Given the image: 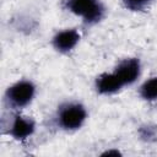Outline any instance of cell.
Listing matches in <instances>:
<instances>
[{"label": "cell", "mask_w": 157, "mask_h": 157, "mask_svg": "<svg viewBox=\"0 0 157 157\" xmlns=\"http://www.w3.org/2000/svg\"><path fill=\"white\" fill-rule=\"evenodd\" d=\"M65 9L86 25H96L105 15V7L101 0H65Z\"/></svg>", "instance_id": "1"}, {"label": "cell", "mask_w": 157, "mask_h": 157, "mask_svg": "<svg viewBox=\"0 0 157 157\" xmlns=\"http://www.w3.org/2000/svg\"><path fill=\"white\" fill-rule=\"evenodd\" d=\"M87 119V109L78 102H66L58 108V125L66 131L80 129Z\"/></svg>", "instance_id": "2"}, {"label": "cell", "mask_w": 157, "mask_h": 157, "mask_svg": "<svg viewBox=\"0 0 157 157\" xmlns=\"http://www.w3.org/2000/svg\"><path fill=\"white\" fill-rule=\"evenodd\" d=\"M36 96V86L29 80H20L11 85L5 93V98L13 109H22L29 105Z\"/></svg>", "instance_id": "3"}, {"label": "cell", "mask_w": 157, "mask_h": 157, "mask_svg": "<svg viewBox=\"0 0 157 157\" xmlns=\"http://www.w3.org/2000/svg\"><path fill=\"white\" fill-rule=\"evenodd\" d=\"M113 71L124 86H130L140 77L141 63L137 58H125L118 63Z\"/></svg>", "instance_id": "4"}, {"label": "cell", "mask_w": 157, "mask_h": 157, "mask_svg": "<svg viewBox=\"0 0 157 157\" xmlns=\"http://www.w3.org/2000/svg\"><path fill=\"white\" fill-rule=\"evenodd\" d=\"M36 131V123L32 118L16 114L10 124L9 128V135H11L15 140L25 141L28 137H31Z\"/></svg>", "instance_id": "5"}, {"label": "cell", "mask_w": 157, "mask_h": 157, "mask_svg": "<svg viewBox=\"0 0 157 157\" xmlns=\"http://www.w3.org/2000/svg\"><path fill=\"white\" fill-rule=\"evenodd\" d=\"M80 38L81 36L76 28H65L54 34L52 38V44L56 52L67 54L78 44Z\"/></svg>", "instance_id": "6"}, {"label": "cell", "mask_w": 157, "mask_h": 157, "mask_svg": "<svg viewBox=\"0 0 157 157\" xmlns=\"http://www.w3.org/2000/svg\"><path fill=\"white\" fill-rule=\"evenodd\" d=\"M94 87L99 94L109 96L119 92L124 87V85L121 83L119 77L114 74V71H112V72H103L98 75L94 81Z\"/></svg>", "instance_id": "7"}, {"label": "cell", "mask_w": 157, "mask_h": 157, "mask_svg": "<svg viewBox=\"0 0 157 157\" xmlns=\"http://www.w3.org/2000/svg\"><path fill=\"white\" fill-rule=\"evenodd\" d=\"M139 94L144 101L156 102L157 101V75L144 81L139 88Z\"/></svg>", "instance_id": "8"}, {"label": "cell", "mask_w": 157, "mask_h": 157, "mask_svg": "<svg viewBox=\"0 0 157 157\" xmlns=\"http://www.w3.org/2000/svg\"><path fill=\"white\" fill-rule=\"evenodd\" d=\"M139 136L145 142H156L157 141V125L155 124H144L139 128Z\"/></svg>", "instance_id": "9"}, {"label": "cell", "mask_w": 157, "mask_h": 157, "mask_svg": "<svg viewBox=\"0 0 157 157\" xmlns=\"http://www.w3.org/2000/svg\"><path fill=\"white\" fill-rule=\"evenodd\" d=\"M125 9L130 11H144L146 10L152 0H121Z\"/></svg>", "instance_id": "10"}]
</instances>
